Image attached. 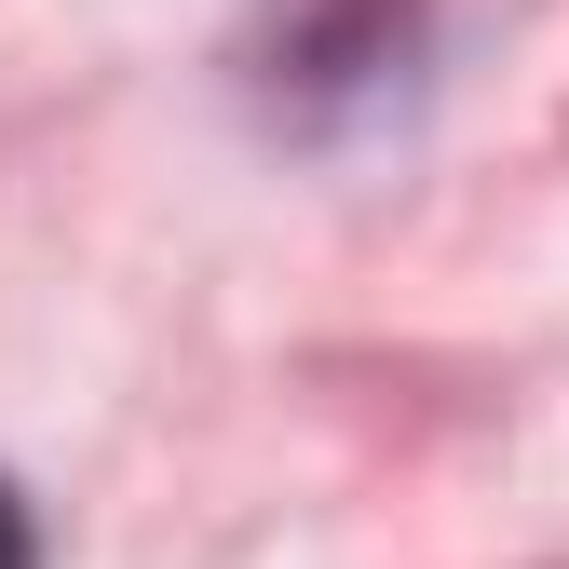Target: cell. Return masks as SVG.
<instances>
[{"instance_id": "cell-1", "label": "cell", "mask_w": 569, "mask_h": 569, "mask_svg": "<svg viewBox=\"0 0 569 569\" xmlns=\"http://www.w3.org/2000/svg\"><path fill=\"white\" fill-rule=\"evenodd\" d=\"M0 569H41V529H28V502L0 488Z\"/></svg>"}]
</instances>
